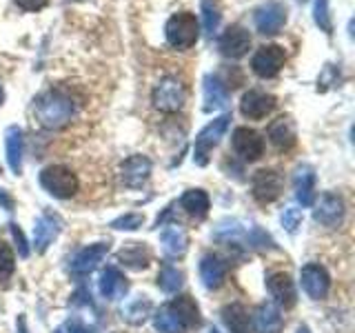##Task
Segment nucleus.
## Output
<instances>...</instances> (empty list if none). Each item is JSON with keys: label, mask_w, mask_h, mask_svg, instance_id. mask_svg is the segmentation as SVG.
<instances>
[{"label": "nucleus", "mask_w": 355, "mask_h": 333, "mask_svg": "<svg viewBox=\"0 0 355 333\" xmlns=\"http://www.w3.org/2000/svg\"><path fill=\"white\" fill-rule=\"evenodd\" d=\"M33 116L44 129H62L76 116V103L62 89H49L38 96L33 105Z\"/></svg>", "instance_id": "f257e3e1"}, {"label": "nucleus", "mask_w": 355, "mask_h": 333, "mask_svg": "<svg viewBox=\"0 0 355 333\" xmlns=\"http://www.w3.org/2000/svg\"><path fill=\"white\" fill-rule=\"evenodd\" d=\"M40 185L42 189L53 198H73L78 194V176L64 164H51V166H44L42 173H40Z\"/></svg>", "instance_id": "f03ea898"}, {"label": "nucleus", "mask_w": 355, "mask_h": 333, "mask_svg": "<svg viewBox=\"0 0 355 333\" xmlns=\"http://www.w3.org/2000/svg\"><path fill=\"white\" fill-rule=\"evenodd\" d=\"M164 36L166 42L171 44L173 49L178 51H184V49H191L198 36H200V29H198V20L193 14L189 11H180V14H173L169 18L164 27Z\"/></svg>", "instance_id": "7ed1b4c3"}, {"label": "nucleus", "mask_w": 355, "mask_h": 333, "mask_svg": "<svg viewBox=\"0 0 355 333\" xmlns=\"http://www.w3.org/2000/svg\"><path fill=\"white\" fill-rule=\"evenodd\" d=\"M229 122H231V116L225 114V116H220L216 120H211L209 125L198 133L196 144H193V160H196V164L205 166L209 162V153L214 151V147H218L222 138H225V133L229 129Z\"/></svg>", "instance_id": "20e7f679"}, {"label": "nucleus", "mask_w": 355, "mask_h": 333, "mask_svg": "<svg viewBox=\"0 0 355 333\" xmlns=\"http://www.w3.org/2000/svg\"><path fill=\"white\" fill-rule=\"evenodd\" d=\"M184 105V85L173 76H166L153 87V107L162 114H175Z\"/></svg>", "instance_id": "39448f33"}, {"label": "nucleus", "mask_w": 355, "mask_h": 333, "mask_svg": "<svg viewBox=\"0 0 355 333\" xmlns=\"http://www.w3.org/2000/svg\"><path fill=\"white\" fill-rule=\"evenodd\" d=\"M284 178L275 169H260L251 178V194L260 205H271L282 196Z\"/></svg>", "instance_id": "423d86ee"}, {"label": "nucleus", "mask_w": 355, "mask_h": 333, "mask_svg": "<svg viewBox=\"0 0 355 333\" xmlns=\"http://www.w3.org/2000/svg\"><path fill=\"white\" fill-rule=\"evenodd\" d=\"M231 147L244 162H255L264 155V138L255 129L238 127L231 136Z\"/></svg>", "instance_id": "0eeeda50"}, {"label": "nucleus", "mask_w": 355, "mask_h": 333, "mask_svg": "<svg viewBox=\"0 0 355 333\" xmlns=\"http://www.w3.org/2000/svg\"><path fill=\"white\" fill-rule=\"evenodd\" d=\"M284 62H286V51L280 44H264V47H260L253 53L251 69L260 78H273L280 74Z\"/></svg>", "instance_id": "6e6552de"}, {"label": "nucleus", "mask_w": 355, "mask_h": 333, "mask_svg": "<svg viewBox=\"0 0 355 333\" xmlns=\"http://www.w3.org/2000/svg\"><path fill=\"white\" fill-rule=\"evenodd\" d=\"M313 220L318 225L327 227V229H338L344 222V214H347V207H344V200L338 194H324L318 203H313Z\"/></svg>", "instance_id": "1a4fd4ad"}, {"label": "nucleus", "mask_w": 355, "mask_h": 333, "mask_svg": "<svg viewBox=\"0 0 355 333\" xmlns=\"http://www.w3.org/2000/svg\"><path fill=\"white\" fill-rule=\"evenodd\" d=\"M107 253H109V242H96V244H89V247H83L71 258L69 271L78 278L94 273L98 269V264L107 258Z\"/></svg>", "instance_id": "9d476101"}, {"label": "nucleus", "mask_w": 355, "mask_h": 333, "mask_svg": "<svg viewBox=\"0 0 355 333\" xmlns=\"http://www.w3.org/2000/svg\"><path fill=\"white\" fill-rule=\"evenodd\" d=\"M300 280H302V289L311 300H324L331 289V275L318 262L304 264L302 271H300Z\"/></svg>", "instance_id": "9b49d317"}, {"label": "nucleus", "mask_w": 355, "mask_h": 333, "mask_svg": "<svg viewBox=\"0 0 355 333\" xmlns=\"http://www.w3.org/2000/svg\"><path fill=\"white\" fill-rule=\"evenodd\" d=\"M286 22V7L280 0H269L255 11V27L264 36H273L277 33Z\"/></svg>", "instance_id": "f8f14e48"}, {"label": "nucleus", "mask_w": 355, "mask_h": 333, "mask_svg": "<svg viewBox=\"0 0 355 333\" xmlns=\"http://www.w3.org/2000/svg\"><path fill=\"white\" fill-rule=\"evenodd\" d=\"M62 229V218L58 214H51V211H44L40 218L36 220V227H33V247L38 253H44L49 249V244L58 238V233Z\"/></svg>", "instance_id": "ddd939ff"}, {"label": "nucleus", "mask_w": 355, "mask_h": 333, "mask_svg": "<svg viewBox=\"0 0 355 333\" xmlns=\"http://www.w3.org/2000/svg\"><path fill=\"white\" fill-rule=\"evenodd\" d=\"M149 176H151V160L142 153L129 155V158L120 164V178H122V182H125V187L129 189H140L149 180Z\"/></svg>", "instance_id": "4468645a"}, {"label": "nucleus", "mask_w": 355, "mask_h": 333, "mask_svg": "<svg viewBox=\"0 0 355 333\" xmlns=\"http://www.w3.org/2000/svg\"><path fill=\"white\" fill-rule=\"evenodd\" d=\"M218 47H220V53L227 56V58H242V56L251 49V33L240 25H231L220 36Z\"/></svg>", "instance_id": "2eb2a0df"}, {"label": "nucleus", "mask_w": 355, "mask_h": 333, "mask_svg": "<svg viewBox=\"0 0 355 333\" xmlns=\"http://www.w3.org/2000/svg\"><path fill=\"white\" fill-rule=\"evenodd\" d=\"M275 96L271 94H264V92H258V89H251L242 96V103H240V111L244 118L249 120H262L271 114L275 109Z\"/></svg>", "instance_id": "dca6fc26"}, {"label": "nucleus", "mask_w": 355, "mask_h": 333, "mask_svg": "<svg viewBox=\"0 0 355 333\" xmlns=\"http://www.w3.org/2000/svg\"><path fill=\"white\" fill-rule=\"evenodd\" d=\"M229 275V262L220 258L218 253H205L200 260V278L207 289H220L227 282Z\"/></svg>", "instance_id": "f3484780"}, {"label": "nucleus", "mask_w": 355, "mask_h": 333, "mask_svg": "<svg viewBox=\"0 0 355 333\" xmlns=\"http://www.w3.org/2000/svg\"><path fill=\"white\" fill-rule=\"evenodd\" d=\"M266 289H269V293L273 296L275 305L277 307H284V309H291L295 307V287H293V280L291 275L284 273V271H275L266 278Z\"/></svg>", "instance_id": "a211bd4d"}, {"label": "nucleus", "mask_w": 355, "mask_h": 333, "mask_svg": "<svg viewBox=\"0 0 355 333\" xmlns=\"http://www.w3.org/2000/svg\"><path fill=\"white\" fill-rule=\"evenodd\" d=\"M169 311L175 316V320L180 322V327L184 331H191L200 327V307L191 296H178L173 298L171 302H166Z\"/></svg>", "instance_id": "6ab92c4d"}, {"label": "nucleus", "mask_w": 355, "mask_h": 333, "mask_svg": "<svg viewBox=\"0 0 355 333\" xmlns=\"http://www.w3.org/2000/svg\"><path fill=\"white\" fill-rule=\"evenodd\" d=\"M295 198L302 207H313L315 203V171L311 164H300L293 176Z\"/></svg>", "instance_id": "aec40b11"}, {"label": "nucleus", "mask_w": 355, "mask_h": 333, "mask_svg": "<svg viewBox=\"0 0 355 333\" xmlns=\"http://www.w3.org/2000/svg\"><path fill=\"white\" fill-rule=\"evenodd\" d=\"M255 331L258 333H282L284 316L275 302H262L255 309Z\"/></svg>", "instance_id": "412c9836"}, {"label": "nucleus", "mask_w": 355, "mask_h": 333, "mask_svg": "<svg viewBox=\"0 0 355 333\" xmlns=\"http://www.w3.org/2000/svg\"><path fill=\"white\" fill-rule=\"evenodd\" d=\"M266 136L273 142V147H277L280 151H288L295 144V125L288 116H280L277 120H273L269 129H266Z\"/></svg>", "instance_id": "4be33fe9"}, {"label": "nucleus", "mask_w": 355, "mask_h": 333, "mask_svg": "<svg viewBox=\"0 0 355 333\" xmlns=\"http://www.w3.org/2000/svg\"><path fill=\"white\" fill-rule=\"evenodd\" d=\"M127 291H129V282L125 273L116 269V266H107L103 275H100V293H103V298L120 300L127 296Z\"/></svg>", "instance_id": "5701e85b"}, {"label": "nucleus", "mask_w": 355, "mask_h": 333, "mask_svg": "<svg viewBox=\"0 0 355 333\" xmlns=\"http://www.w3.org/2000/svg\"><path fill=\"white\" fill-rule=\"evenodd\" d=\"M162 249L169 258H182L189 249V236L180 225H169L160 231Z\"/></svg>", "instance_id": "b1692460"}, {"label": "nucleus", "mask_w": 355, "mask_h": 333, "mask_svg": "<svg viewBox=\"0 0 355 333\" xmlns=\"http://www.w3.org/2000/svg\"><path fill=\"white\" fill-rule=\"evenodd\" d=\"M229 103V92L218 76H205V111L225 109Z\"/></svg>", "instance_id": "393cba45"}, {"label": "nucleus", "mask_w": 355, "mask_h": 333, "mask_svg": "<svg viewBox=\"0 0 355 333\" xmlns=\"http://www.w3.org/2000/svg\"><path fill=\"white\" fill-rule=\"evenodd\" d=\"M222 322L231 333H249L251 329V316L249 309L240 302H231L222 309Z\"/></svg>", "instance_id": "a878e982"}, {"label": "nucleus", "mask_w": 355, "mask_h": 333, "mask_svg": "<svg viewBox=\"0 0 355 333\" xmlns=\"http://www.w3.org/2000/svg\"><path fill=\"white\" fill-rule=\"evenodd\" d=\"M180 207H182L191 218H196V220H205V218L209 216L211 200H209L207 191H202V189H189V191L180 198Z\"/></svg>", "instance_id": "bb28decb"}, {"label": "nucleus", "mask_w": 355, "mask_h": 333, "mask_svg": "<svg viewBox=\"0 0 355 333\" xmlns=\"http://www.w3.org/2000/svg\"><path fill=\"white\" fill-rule=\"evenodd\" d=\"M118 260L129 266L133 271H142L147 269L149 262H151V253L149 249L144 247V242H129L125 249L118 253Z\"/></svg>", "instance_id": "cd10ccee"}, {"label": "nucleus", "mask_w": 355, "mask_h": 333, "mask_svg": "<svg viewBox=\"0 0 355 333\" xmlns=\"http://www.w3.org/2000/svg\"><path fill=\"white\" fill-rule=\"evenodd\" d=\"M5 147H7V162L9 169L16 176L22 171V129L20 127H9L5 133Z\"/></svg>", "instance_id": "c85d7f7f"}, {"label": "nucleus", "mask_w": 355, "mask_h": 333, "mask_svg": "<svg viewBox=\"0 0 355 333\" xmlns=\"http://www.w3.org/2000/svg\"><path fill=\"white\" fill-rule=\"evenodd\" d=\"M153 305L147 296H140V298H133L131 302H127V307L122 309V318H125L129 325L133 327H140L147 322V318L151 316Z\"/></svg>", "instance_id": "c756f323"}, {"label": "nucleus", "mask_w": 355, "mask_h": 333, "mask_svg": "<svg viewBox=\"0 0 355 333\" xmlns=\"http://www.w3.org/2000/svg\"><path fill=\"white\" fill-rule=\"evenodd\" d=\"M184 282V273L173 264H164L158 273V287L164 293H178Z\"/></svg>", "instance_id": "7c9ffc66"}, {"label": "nucleus", "mask_w": 355, "mask_h": 333, "mask_svg": "<svg viewBox=\"0 0 355 333\" xmlns=\"http://www.w3.org/2000/svg\"><path fill=\"white\" fill-rule=\"evenodd\" d=\"M153 327L158 333H184V329L180 327V322L175 320V316L169 311V307L162 305L153 316Z\"/></svg>", "instance_id": "2f4dec72"}, {"label": "nucleus", "mask_w": 355, "mask_h": 333, "mask_svg": "<svg viewBox=\"0 0 355 333\" xmlns=\"http://www.w3.org/2000/svg\"><path fill=\"white\" fill-rule=\"evenodd\" d=\"M202 16H205V31L211 38L220 25V5L218 0H202Z\"/></svg>", "instance_id": "473e14b6"}, {"label": "nucleus", "mask_w": 355, "mask_h": 333, "mask_svg": "<svg viewBox=\"0 0 355 333\" xmlns=\"http://www.w3.org/2000/svg\"><path fill=\"white\" fill-rule=\"evenodd\" d=\"M16 271V255L7 242L0 240V282L9 280Z\"/></svg>", "instance_id": "72a5a7b5"}, {"label": "nucleus", "mask_w": 355, "mask_h": 333, "mask_svg": "<svg viewBox=\"0 0 355 333\" xmlns=\"http://www.w3.org/2000/svg\"><path fill=\"white\" fill-rule=\"evenodd\" d=\"M313 18H315V25L324 33L333 31V22H331V14H329V0H315L313 3Z\"/></svg>", "instance_id": "f704fd0d"}, {"label": "nucleus", "mask_w": 355, "mask_h": 333, "mask_svg": "<svg viewBox=\"0 0 355 333\" xmlns=\"http://www.w3.org/2000/svg\"><path fill=\"white\" fill-rule=\"evenodd\" d=\"M144 225V216L142 214H125L116 218L111 222V229H118V231H136Z\"/></svg>", "instance_id": "c9c22d12"}, {"label": "nucleus", "mask_w": 355, "mask_h": 333, "mask_svg": "<svg viewBox=\"0 0 355 333\" xmlns=\"http://www.w3.org/2000/svg\"><path fill=\"white\" fill-rule=\"evenodd\" d=\"M280 220H282V227H284L288 233H295V229L300 227V222H302V211H300L297 207H286V209L282 211Z\"/></svg>", "instance_id": "e433bc0d"}, {"label": "nucleus", "mask_w": 355, "mask_h": 333, "mask_svg": "<svg viewBox=\"0 0 355 333\" xmlns=\"http://www.w3.org/2000/svg\"><path fill=\"white\" fill-rule=\"evenodd\" d=\"M53 333H96V331L92 327L83 325L80 320H67L64 325H60Z\"/></svg>", "instance_id": "4c0bfd02"}, {"label": "nucleus", "mask_w": 355, "mask_h": 333, "mask_svg": "<svg viewBox=\"0 0 355 333\" xmlns=\"http://www.w3.org/2000/svg\"><path fill=\"white\" fill-rule=\"evenodd\" d=\"M9 229H11V236H14V240H16V244H18V253H20V258H27V255H29V247H27L25 233L20 231V227L16 225V222H11Z\"/></svg>", "instance_id": "58836bf2"}, {"label": "nucleus", "mask_w": 355, "mask_h": 333, "mask_svg": "<svg viewBox=\"0 0 355 333\" xmlns=\"http://www.w3.org/2000/svg\"><path fill=\"white\" fill-rule=\"evenodd\" d=\"M14 3L25 11H40L44 5H47V0H14Z\"/></svg>", "instance_id": "ea45409f"}, {"label": "nucleus", "mask_w": 355, "mask_h": 333, "mask_svg": "<svg viewBox=\"0 0 355 333\" xmlns=\"http://www.w3.org/2000/svg\"><path fill=\"white\" fill-rule=\"evenodd\" d=\"M0 203L7 207V211H11V207H14V205H11V198L3 191V189H0Z\"/></svg>", "instance_id": "a19ab883"}, {"label": "nucleus", "mask_w": 355, "mask_h": 333, "mask_svg": "<svg viewBox=\"0 0 355 333\" xmlns=\"http://www.w3.org/2000/svg\"><path fill=\"white\" fill-rule=\"evenodd\" d=\"M295 333H311V331H309V327H297Z\"/></svg>", "instance_id": "79ce46f5"}, {"label": "nucleus", "mask_w": 355, "mask_h": 333, "mask_svg": "<svg viewBox=\"0 0 355 333\" xmlns=\"http://www.w3.org/2000/svg\"><path fill=\"white\" fill-rule=\"evenodd\" d=\"M3 100H5V92H3V87H0V105H3Z\"/></svg>", "instance_id": "37998d69"}, {"label": "nucleus", "mask_w": 355, "mask_h": 333, "mask_svg": "<svg viewBox=\"0 0 355 333\" xmlns=\"http://www.w3.org/2000/svg\"><path fill=\"white\" fill-rule=\"evenodd\" d=\"M209 333H220V331H218V329H211Z\"/></svg>", "instance_id": "c03bdc74"}]
</instances>
